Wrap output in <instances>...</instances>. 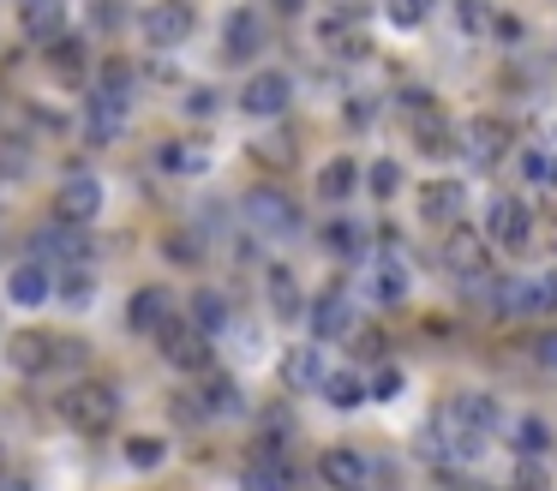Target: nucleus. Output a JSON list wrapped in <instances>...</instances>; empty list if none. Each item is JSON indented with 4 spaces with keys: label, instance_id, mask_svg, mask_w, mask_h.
I'll use <instances>...</instances> for the list:
<instances>
[{
    "label": "nucleus",
    "instance_id": "0eeeda50",
    "mask_svg": "<svg viewBox=\"0 0 557 491\" xmlns=\"http://www.w3.org/2000/svg\"><path fill=\"white\" fill-rule=\"evenodd\" d=\"M288 102H294V78H288V72H252L246 90H240V108L252 120H276Z\"/></svg>",
    "mask_w": 557,
    "mask_h": 491
},
{
    "label": "nucleus",
    "instance_id": "4be33fe9",
    "mask_svg": "<svg viewBox=\"0 0 557 491\" xmlns=\"http://www.w3.org/2000/svg\"><path fill=\"white\" fill-rule=\"evenodd\" d=\"M162 318H169V287H138L133 306H126V323H133L138 335H157Z\"/></svg>",
    "mask_w": 557,
    "mask_h": 491
},
{
    "label": "nucleus",
    "instance_id": "8fccbe9b",
    "mask_svg": "<svg viewBox=\"0 0 557 491\" xmlns=\"http://www.w3.org/2000/svg\"><path fill=\"white\" fill-rule=\"evenodd\" d=\"M306 7V0H282V12H300Z\"/></svg>",
    "mask_w": 557,
    "mask_h": 491
},
{
    "label": "nucleus",
    "instance_id": "c03bdc74",
    "mask_svg": "<svg viewBox=\"0 0 557 491\" xmlns=\"http://www.w3.org/2000/svg\"><path fill=\"white\" fill-rule=\"evenodd\" d=\"M186 114L210 120V114H216V90H193V96H186Z\"/></svg>",
    "mask_w": 557,
    "mask_h": 491
},
{
    "label": "nucleus",
    "instance_id": "473e14b6",
    "mask_svg": "<svg viewBox=\"0 0 557 491\" xmlns=\"http://www.w3.org/2000/svg\"><path fill=\"white\" fill-rule=\"evenodd\" d=\"M193 323L210 335V342H216V335L228 330V299H222V294H210V287H205V294L193 299Z\"/></svg>",
    "mask_w": 557,
    "mask_h": 491
},
{
    "label": "nucleus",
    "instance_id": "b1692460",
    "mask_svg": "<svg viewBox=\"0 0 557 491\" xmlns=\"http://www.w3.org/2000/svg\"><path fill=\"white\" fill-rule=\"evenodd\" d=\"M372 299H377V306H401V299H408V270H401L396 258H377L372 263Z\"/></svg>",
    "mask_w": 557,
    "mask_h": 491
},
{
    "label": "nucleus",
    "instance_id": "f8f14e48",
    "mask_svg": "<svg viewBox=\"0 0 557 491\" xmlns=\"http://www.w3.org/2000/svg\"><path fill=\"white\" fill-rule=\"evenodd\" d=\"M444 419H449V426H461V431H480V438H485V431L504 419V402H497L492 390H461L456 402H449Z\"/></svg>",
    "mask_w": 557,
    "mask_h": 491
},
{
    "label": "nucleus",
    "instance_id": "dca6fc26",
    "mask_svg": "<svg viewBox=\"0 0 557 491\" xmlns=\"http://www.w3.org/2000/svg\"><path fill=\"white\" fill-rule=\"evenodd\" d=\"M18 30H25L30 42H54V36L66 30V0H25V7H18Z\"/></svg>",
    "mask_w": 557,
    "mask_h": 491
},
{
    "label": "nucleus",
    "instance_id": "f704fd0d",
    "mask_svg": "<svg viewBox=\"0 0 557 491\" xmlns=\"http://www.w3.org/2000/svg\"><path fill=\"white\" fill-rule=\"evenodd\" d=\"M437 0H384V19L396 24V30H420L425 19H432Z\"/></svg>",
    "mask_w": 557,
    "mask_h": 491
},
{
    "label": "nucleus",
    "instance_id": "20e7f679",
    "mask_svg": "<svg viewBox=\"0 0 557 491\" xmlns=\"http://www.w3.org/2000/svg\"><path fill=\"white\" fill-rule=\"evenodd\" d=\"M485 246H504V251H521L528 246V234H533V210L521 198H492L485 204Z\"/></svg>",
    "mask_w": 557,
    "mask_h": 491
},
{
    "label": "nucleus",
    "instance_id": "412c9836",
    "mask_svg": "<svg viewBox=\"0 0 557 491\" xmlns=\"http://www.w3.org/2000/svg\"><path fill=\"white\" fill-rule=\"evenodd\" d=\"M49 66H54V78H66V84H78V78H85V72H90V48L85 42H78V36H54V42H49Z\"/></svg>",
    "mask_w": 557,
    "mask_h": 491
},
{
    "label": "nucleus",
    "instance_id": "39448f33",
    "mask_svg": "<svg viewBox=\"0 0 557 491\" xmlns=\"http://www.w3.org/2000/svg\"><path fill=\"white\" fill-rule=\"evenodd\" d=\"M198 12L186 7V0H157V7H145V19H138V30H145L150 48H181L186 36H193Z\"/></svg>",
    "mask_w": 557,
    "mask_h": 491
},
{
    "label": "nucleus",
    "instance_id": "09e8293b",
    "mask_svg": "<svg viewBox=\"0 0 557 491\" xmlns=\"http://www.w3.org/2000/svg\"><path fill=\"white\" fill-rule=\"evenodd\" d=\"M0 491H30V486H25V479H7V474H0Z\"/></svg>",
    "mask_w": 557,
    "mask_h": 491
},
{
    "label": "nucleus",
    "instance_id": "37998d69",
    "mask_svg": "<svg viewBox=\"0 0 557 491\" xmlns=\"http://www.w3.org/2000/svg\"><path fill=\"white\" fill-rule=\"evenodd\" d=\"M169 258L174 263H198V240L193 234H169Z\"/></svg>",
    "mask_w": 557,
    "mask_h": 491
},
{
    "label": "nucleus",
    "instance_id": "393cba45",
    "mask_svg": "<svg viewBox=\"0 0 557 491\" xmlns=\"http://www.w3.org/2000/svg\"><path fill=\"white\" fill-rule=\"evenodd\" d=\"M456 210H461V186H456V180H432V186L420 192V216H425V222H449Z\"/></svg>",
    "mask_w": 557,
    "mask_h": 491
},
{
    "label": "nucleus",
    "instance_id": "9b49d317",
    "mask_svg": "<svg viewBox=\"0 0 557 491\" xmlns=\"http://www.w3.org/2000/svg\"><path fill=\"white\" fill-rule=\"evenodd\" d=\"M504 287H509V311H521V318H552V311H557V263L545 275L504 282Z\"/></svg>",
    "mask_w": 557,
    "mask_h": 491
},
{
    "label": "nucleus",
    "instance_id": "de8ad7c7",
    "mask_svg": "<svg viewBox=\"0 0 557 491\" xmlns=\"http://www.w3.org/2000/svg\"><path fill=\"white\" fill-rule=\"evenodd\" d=\"M342 114H348V126H366V120H372V108H366V96H354V102L342 108Z\"/></svg>",
    "mask_w": 557,
    "mask_h": 491
},
{
    "label": "nucleus",
    "instance_id": "cd10ccee",
    "mask_svg": "<svg viewBox=\"0 0 557 491\" xmlns=\"http://www.w3.org/2000/svg\"><path fill=\"white\" fill-rule=\"evenodd\" d=\"M318 390H324L330 407H360L366 402V378H360V371H324Z\"/></svg>",
    "mask_w": 557,
    "mask_h": 491
},
{
    "label": "nucleus",
    "instance_id": "423d86ee",
    "mask_svg": "<svg viewBox=\"0 0 557 491\" xmlns=\"http://www.w3.org/2000/svg\"><path fill=\"white\" fill-rule=\"evenodd\" d=\"M54 216H61V222H73V228L97 222V216H102V180L85 174V168H78V174H66L61 180V198H54Z\"/></svg>",
    "mask_w": 557,
    "mask_h": 491
},
{
    "label": "nucleus",
    "instance_id": "72a5a7b5",
    "mask_svg": "<svg viewBox=\"0 0 557 491\" xmlns=\"http://www.w3.org/2000/svg\"><path fill=\"white\" fill-rule=\"evenodd\" d=\"M360 240H366L360 222H330L324 228V251H330V258H360V251H366Z\"/></svg>",
    "mask_w": 557,
    "mask_h": 491
},
{
    "label": "nucleus",
    "instance_id": "a19ab883",
    "mask_svg": "<svg viewBox=\"0 0 557 491\" xmlns=\"http://www.w3.org/2000/svg\"><path fill=\"white\" fill-rule=\"evenodd\" d=\"M552 479H545V462L540 455H521L516 462V491H545Z\"/></svg>",
    "mask_w": 557,
    "mask_h": 491
},
{
    "label": "nucleus",
    "instance_id": "f257e3e1",
    "mask_svg": "<svg viewBox=\"0 0 557 491\" xmlns=\"http://www.w3.org/2000/svg\"><path fill=\"white\" fill-rule=\"evenodd\" d=\"M114 414H121V395H114V383H73V390H61V419L78 431V438H102V431L114 426Z\"/></svg>",
    "mask_w": 557,
    "mask_h": 491
},
{
    "label": "nucleus",
    "instance_id": "3c124183",
    "mask_svg": "<svg viewBox=\"0 0 557 491\" xmlns=\"http://www.w3.org/2000/svg\"><path fill=\"white\" fill-rule=\"evenodd\" d=\"M0 462H7V455H0Z\"/></svg>",
    "mask_w": 557,
    "mask_h": 491
},
{
    "label": "nucleus",
    "instance_id": "6ab92c4d",
    "mask_svg": "<svg viewBox=\"0 0 557 491\" xmlns=\"http://www.w3.org/2000/svg\"><path fill=\"white\" fill-rule=\"evenodd\" d=\"M354 186H360V168H354V156H330V162L318 168V198H324V204L354 198Z\"/></svg>",
    "mask_w": 557,
    "mask_h": 491
},
{
    "label": "nucleus",
    "instance_id": "6e6552de",
    "mask_svg": "<svg viewBox=\"0 0 557 491\" xmlns=\"http://www.w3.org/2000/svg\"><path fill=\"white\" fill-rule=\"evenodd\" d=\"M318 479H324V491H366L372 462H366L360 450H348V443H336V450L318 455Z\"/></svg>",
    "mask_w": 557,
    "mask_h": 491
},
{
    "label": "nucleus",
    "instance_id": "c9c22d12",
    "mask_svg": "<svg viewBox=\"0 0 557 491\" xmlns=\"http://www.w3.org/2000/svg\"><path fill=\"white\" fill-rule=\"evenodd\" d=\"M126 462H133L138 474L162 467V462H169V438H126Z\"/></svg>",
    "mask_w": 557,
    "mask_h": 491
},
{
    "label": "nucleus",
    "instance_id": "7c9ffc66",
    "mask_svg": "<svg viewBox=\"0 0 557 491\" xmlns=\"http://www.w3.org/2000/svg\"><path fill=\"white\" fill-rule=\"evenodd\" d=\"M258 42H264L258 19H252V12H234V19H228V60H252Z\"/></svg>",
    "mask_w": 557,
    "mask_h": 491
},
{
    "label": "nucleus",
    "instance_id": "bb28decb",
    "mask_svg": "<svg viewBox=\"0 0 557 491\" xmlns=\"http://www.w3.org/2000/svg\"><path fill=\"white\" fill-rule=\"evenodd\" d=\"M157 168H169V174H205L210 168V150H198V144H162L157 150Z\"/></svg>",
    "mask_w": 557,
    "mask_h": 491
},
{
    "label": "nucleus",
    "instance_id": "ea45409f",
    "mask_svg": "<svg viewBox=\"0 0 557 491\" xmlns=\"http://www.w3.org/2000/svg\"><path fill=\"white\" fill-rule=\"evenodd\" d=\"M366 186H372V198H396V186H401V168H396V162H372V174H366Z\"/></svg>",
    "mask_w": 557,
    "mask_h": 491
},
{
    "label": "nucleus",
    "instance_id": "e433bc0d",
    "mask_svg": "<svg viewBox=\"0 0 557 491\" xmlns=\"http://www.w3.org/2000/svg\"><path fill=\"white\" fill-rule=\"evenodd\" d=\"M270 306H276V318H300V294H294V275L282 270H270Z\"/></svg>",
    "mask_w": 557,
    "mask_h": 491
},
{
    "label": "nucleus",
    "instance_id": "5701e85b",
    "mask_svg": "<svg viewBox=\"0 0 557 491\" xmlns=\"http://www.w3.org/2000/svg\"><path fill=\"white\" fill-rule=\"evenodd\" d=\"M461 138H468L473 162H497V156L509 150V132L497 126V120H468V132H461Z\"/></svg>",
    "mask_w": 557,
    "mask_h": 491
},
{
    "label": "nucleus",
    "instance_id": "f03ea898",
    "mask_svg": "<svg viewBox=\"0 0 557 491\" xmlns=\"http://www.w3.org/2000/svg\"><path fill=\"white\" fill-rule=\"evenodd\" d=\"M240 216L252 222V234H270V240L300 234V204H294L288 192H276V186H252L240 198Z\"/></svg>",
    "mask_w": 557,
    "mask_h": 491
},
{
    "label": "nucleus",
    "instance_id": "a18cd8bd",
    "mask_svg": "<svg viewBox=\"0 0 557 491\" xmlns=\"http://www.w3.org/2000/svg\"><path fill=\"white\" fill-rule=\"evenodd\" d=\"M533 354H540V366H545V371H557V330H545L540 342H533Z\"/></svg>",
    "mask_w": 557,
    "mask_h": 491
},
{
    "label": "nucleus",
    "instance_id": "a878e982",
    "mask_svg": "<svg viewBox=\"0 0 557 491\" xmlns=\"http://www.w3.org/2000/svg\"><path fill=\"white\" fill-rule=\"evenodd\" d=\"M282 378H288L294 390H318V383H324V359H318V347H294V354L282 359Z\"/></svg>",
    "mask_w": 557,
    "mask_h": 491
},
{
    "label": "nucleus",
    "instance_id": "c85d7f7f",
    "mask_svg": "<svg viewBox=\"0 0 557 491\" xmlns=\"http://www.w3.org/2000/svg\"><path fill=\"white\" fill-rule=\"evenodd\" d=\"M54 294H61L73 311H85L90 299H97V275H90L85 263H73V270H61V282H54Z\"/></svg>",
    "mask_w": 557,
    "mask_h": 491
},
{
    "label": "nucleus",
    "instance_id": "ddd939ff",
    "mask_svg": "<svg viewBox=\"0 0 557 491\" xmlns=\"http://www.w3.org/2000/svg\"><path fill=\"white\" fill-rule=\"evenodd\" d=\"M444 263L468 282V275H485V263H492V246H485V234H473V228H456V234L444 240Z\"/></svg>",
    "mask_w": 557,
    "mask_h": 491
},
{
    "label": "nucleus",
    "instance_id": "4c0bfd02",
    "mask_svg": "<svg viewBox=\"0 0 557 491\" xmlns=\"http://www.w3.org/2000/svg\"><path fill=\"white\" fill-rule=\"evenodd\" d=\"M413 126H420V156H449V150H456L449 126H437V120H413Z\"/></svg>",
    "mask_w": 557,
    "mask_h": 491
},
{
    "label": "nucleus",
    "instance_id": "f3484780",
    "mask_svg": "<svg viewBox=\"0 0 557 491\" xmlns=\"http://www.w3.org/2000/svg\"><path fill=\"white\" fill-rule=\"evenodd\" d=\"M240 491H294V467L276 450H258L240 474Z\"/></svg>",
    "mask_w": 557,
    "mask_h": 491
},
{
    "label": "nucleus",
    "instance_id": "4468645a",
    "mask_svg": "<svg viewBox=\"0 0 557 491\" xmlns=\"http://www.w3.org/2000/svg\"><path fill=\"white\" fill-rule=\"evenodd\" d=\"M85 132H90V144L121 138V132H126V90H109V84H102V90H97V102H90Z\"/></svg>",
    "mask_w": 557,
    "mask_h": 491
},
{
    "label": "nucleus",
    "instance_id": "49530a36",
    "mask_svg": "<svg viewBox=\"0 0 557 491\" xmlns=\"http://www.w3.org/2000/svg\"><path fill=\"white\" fill-rule=\"evenodd\" d=\"M521 168H528V180H557V162H552V156H528Z\"/></svg>",
    "mask_w": 557,
    "mask_h": 491
},
{
    "label": "nucleus",
    "instance_id": "a211bd4d",
    "mask_svg": "<svg viewBox=\"0 0 557 491\" xmlns=\"http://www.w3.org/2000/svg\"><path fill=\"white\" fill-rule=\"evenodd\" d=\"M198 407H205V419L210 414H216V419H234V414H240V383H234L228 378V371H210V378L205 383H198Z\"/></svg>",
    "mask_w": 557,
    "mask_h": 491
},
{
    "label": "nucleus",
    "instance_id": "79ce46f5",
    "mask_svg": "<svg viewBox=\"0 0 557 491\" xmlns=\"http://www.w3.org/2000/svg\"><path fill=\"white\" fill-rule=\"evenodd\" d=\"M456 19H461V30H473V36L492 30V12H485L480 0H456Z\"/></svg>",
    "mask_w": 557,
    "mask_h": 491
},
{
    "label": "nucleus",
    "instance_id": "7ed1b4c3",
    "mask_svg": "<svg viewBox=\"0 0 557 491\" xmlns=\"http://www.w3.org/2000/svg\"><path fill=\"white\" fill-rule=\"evenodd\" d=\"M157 347H162V359H169V366H181V371H205L210 366V335L198 330V323L174 318V311L157 323Z\"/></svg>",
    "mask_w": 557,
    "mask_h": 491
},
{
    "label": "nucleus",
    "instance_id": "9d476101",
    "mask_svg": "<svg viewBox=\"0 0 557 491\" xmlns=\"http://www.w3.org/2000/svg\"><path fill=\"white\" fill-rule=\"evenodd\" d=\"M348 330H354V299L342 287H324L312 299V335L318 342H348Z\"/></svg>",
    "mask_w": 557,
    "mask_h": 491
},
{
    "label": "nucleus",
    "instance_id": "2f4dec72",
    "mask_svg": "<svg viewBox=\"0 0 557 491\" xmlns=\"http://www.w3.org/2000/svg\"><path fill=\"white\" fill-rule=\"evenodd\" d=\"M37 246H42V258H61V270L85 263V240H78V234H61V228H42Z\"/></svg>",
    "mask_w": 557,
    "mask_h": 491
},
{
    "label": "nucleus",
    "instance_id": "2eb2a0df",
    "mask_svg": "<svg viewBox=\"0 0 557 491\" xmlns=\"http://www.w3.org/2000/svg\"><path fill=\"white\" fill-rule=\"evenodd\" d=\"M7 299H13V306H42V299H54L49 263H13V275H7Z\"/></svg>",
    "mask_w": 557,
    "mask_h": 491
},
{
    "label": "nucleus",
    "instance_id": "c756f323",
    "mask_svg": "<svg viewBox=\"0 0 557 491\" xmlns=\"http://www.w3.org/2000/svg\"><path fill=\"white\" fill-rule=\"evenodd\" d=\"M509 443H516V455H545L552 450V431H545L540 414H521L516 426H509Z\"/></svg>",
    "mask_w": 557,
    "mask_h": 491
},
{
    "label": "nucleus",
    "instance_id": "aec40b11",
    "mask_svg": "<svg viewBox=\"0 0 557 491\" xmlns=\"http://www.w3.org/2000/svg\"><path fill=\"white\" fill-rule=\"evenodd\" d=\"M318 42H324L336 60H366V54H372V42H366L348 19H324V24H318Z\"/></svg>",
    "mask_w": 557,
    "mask_h": 491
},
{
    "label": "nucleus",
    "instance_id": "1a4fd4ad",
    "mask_svg": "<svg viewBox=\"0 0 557 491\" xmlns=\"http://www.w3.org/2000/svg\"><path fill=\"white\" fill-rule=\"evenodd\" d=\"M7 366H13L18 378H42V371H54V335L13 330L7 335Z\"/></svg>",
    "mask_w": 557,
    "mask_h": 491
},
{
    "label": "nucleus",
    "instance_id": "58836bf2",
    "mask_svg": "<svg viewBox=\"0 0 557 491\" xmlns=\"http://www.w3.org/2000/svg\"><path fill=\"white\" fill-rule=\"evenodd\" d=\"M401 390H408V378H401L396 366H384V371H377L372 383H366V402H396Z\"/></svg>",
    "mask_w": 557,
    "mask_h": 491
}]
</instances>
